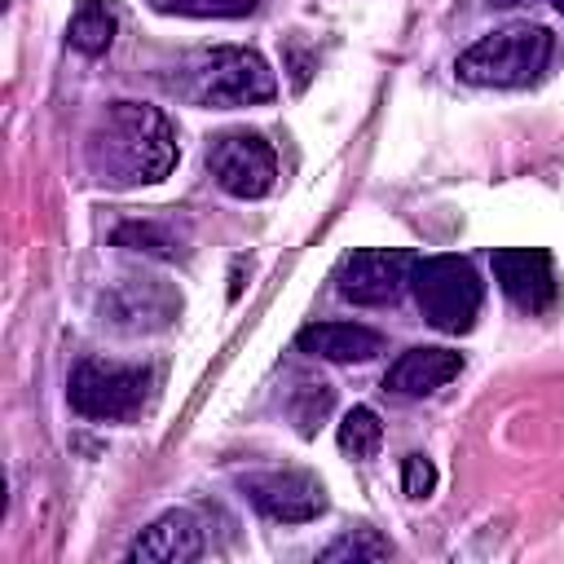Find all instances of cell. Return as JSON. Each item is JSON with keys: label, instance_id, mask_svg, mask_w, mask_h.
<instances>
[{"label": "cell", "instance_id": "obj_1", "mask_svg": "<svg viewBox=\"0 0 564 564\" xmlns=\"http://www.w3.org/2000/svg\"><path fill=\"white\" fill-rule=\"evenodd\" d=\"M84 159H88L93 181L110 189L154 185L176 167V132L159 106L110 101L101 119L88 128Z\"/></svg>", "mask_w": 564, "mask_h": 564}, {"label": "cell", "instance_id": "obj_2", "mask_svg": "<svg viewBox=\"0 0 564 564\" xmlns=\"http://www.w3.org/2000/svg\"><path fill=\"white\" fill-rule=\"evenodd\" d=\"M172 88L194 106L238 110V106L273 101L278 79L256 48H212V53L189 57L181 66V75L172 79Z\"/></svg>", "mask_w": 564, "mask_h": 564}, {"label": "cell", "instance_id": "obj_3", "mask_svg": "<svg viewBox=\"0 0 564 564\" xmlns=\"http://www.w3.org/2000/svg\"><path fill=\"white\" fill-rule=\"evenodd\" d=\"M546 62H551V31L516 22V26L480 35L471 48H463L454 70L463 84H476V88H520V84L538 79L546 70Z\"/></svg>", "mask_w": 564, "mask_h": 564}, {"label": "cell", "instance_id": "obj_4", "mask_svg": "<svg viewBox=\"0 0 564 564\" xmlns=\"http://www.w3.org/2000/svg\"><path fill=\"white\" fill-rule=\"evenodd\" d=\"M410 291H414L423 317L445 335H467L476 326V313H480V300H485L480 273L463 256L419 260L414 278H410Z\"/></svg>", "mask_w": 564, "mask_h": 564}, {"label": "cell", "instance_id": "obj_5", "mask_svg": "<svg viewBox=\"0 0 564 564\" xmlns=\"http://www.w3.org/2000/svg\"><path fill=\"white\" fill-rule=\"evenodd\" d=\"M150 375L137 366H106V361H79L70 370L66 397L70 410L84 419H132L145 401Z\"/></svg>", "mask_w": 564, "mask_h": 564}, {"label": "cell", "instance_id": "obj_6", "mask_svg": "<svg viewBox=\"0 0 564 564\" xmlns=\"http://www.w3.org/2000/svg\"><path fill=\"white\" fill-rule=\"evenodd\" d=\"M414 264H419L414 251H401V247H361V251L344 256V264L335 273V291L348 304H366V308L392 304L410 286Z\"/></svg>", "mask_w": 564, "mask_h": 564}, {"label": "cell", "instance_id": "obj_7", "mask_svg": "<svg viewBox=\"0 0 564 564\" xmlns=\"http://www.w3.org/2000/svg\"><path fill=\"white\" fill-rule=\"evenodd\" d=\"M207 167L234 198H264L278 181V154L256 132H220L207 150Z\"/></svg>", "mask_w": 564, "mask_h": 564}, {"label": "cell", "instance_id": "obj_8", "mask_svg": "<svg viewBox=\"0 0 564 564\" xmlns=\"http://www.w3.org/2000/svg\"><path fill=\"white\" fill-rule=\"evenodd\" d=\"M242 494L260 516H269L278 524H304V520H317L326 511L322 480L308 476V471H295V467H286V471H251L242 480Z\"/></svg>", "mask_w": 564, "mask_h": 564}, {"label": "cell", "instance_id": "obj_9", "mask_svg": "<svg viewBox=\"0 0 564 564\" xmlns=\"http://www.w3.org/2000/svg\"><path fill=\"white\" fill-rule=\"evenodd\" d=\"M494 282L524 313H546L560 295L555 260L542 247H502V251H494Z\"/></svg>", "mask_w": 564, "mask_h": 564}, {"label": "cell", "instance_id": "obj_10", "mask_svg": "<svg viewBox=\"0 0 564 564\" xmlns=\"http://www.w3.org/2000/svg\"><path fill=\"white\" fill-rule=\"evenodd\" d=\"M203 555V529L189 511H167L141 538L128 546V560L137 564H189Z\"/></svg>", "mask_w": 564, "mask_h": 564}, {"label": "cell", "instance_id": "obj_11", "mask_svg": "<svg viewBox=\"0 0 564 564\" xmlns=\"http://www.w3.org/2000/svg\"><path fill=\"white\" fill-rule=\"evenodd\" d=\"M458 370H463V352H454V348H410L388 366L383 388L397 397H432Z\"/></svg>", "mask_w": 564, "mask_h": 564}, {"label": "cell", "instance_id": "obj_12", "mask_svg": "<svg viewBox=\"0 0 564 564\" xmlns=\"http://www.w3.org/2000/svg\"><path fill=\"white\" fill-rule=\"evenodd\" d=\"M295 344L322 361H370L383 352V335L357 322H313L295 335Z\"/></svg>", "mask_w": 564, "mask_h": 564}, {"label": "cell", "instance_id": "obj_13", "mask_svg": "<svg viewBox=\"0 0 564 564\" xmlns=\"http://www.w3.org/2000/svg\"><path fill=\"white\" fill-rule=\"evenodd\" d=\"M66 40H70V48H79L84 57H101V53L115 44V13H110V4H106V0H79Z\"/></svg>", "mask_w": 564, "mask_h": 564}, {"label": "cell", "instance_id": "obj_14", "mask_svg": "<svg viewBox=\"0 0 564 564\" xmlns=\"http://www.w3.org/2000/svg\"><path fill=\"white\" fill-rule=\"evenodd\" d=\"M383 445V423L370 405H352L344 419H339V449L352 454V458H375Z\"/></svg>", "mask_w": 564, "mask_h": 564}, {"label": "cell", "instance_id": "obj_15", "mask_svg": "<svg viewBox=\"0 0 564 564\" xmlns=\"http://www.w3.org/2000/svg\"><path fill=\"white\" fill-rule=\"evenodd\" d=\"M392 555V542L388 538H379L375 529H352V533H344V538H335L326 551H322V560L326 564H339V560H388Z\"/></svg>", "mask_w": 564, "mask_h": 564}, {"label": "cell", "instance_id": "obj_16", "mask_svg": "<svg viewBox=\"0 0 564 564\" xmlns=\"http://www.w3.org/2000/svg\"><path fill=\"white\" fill-rule=\"evenodd\" d=\"M163 13H189V18H242L256 9V0H154Z\"/></svg>", "mask_w": 564, "mask_h": 564}, {"label": "cell", "instance_id": "obj_17", "mask_svg": "<svg viewBox=\"0 0 564 564\" xmlns=\"http://www.w3.org/2000/svg\"><path fill=\"white\" fill-rule=\"evenodd\" d=\"M115 242L119 247H132V251H150V256H172V238L159 225H141V220L119 225L115 229Z\"/></svg>", "mask_w": 564, "mask_h": 564}, {"label": "cell", "instance_id": "obj_18", "mask_svg": "<svg viewBox=\"0 0 564 564\" xmlns=\"http://www.w3.org/2000/svg\"><path fill=\"white\" fill-rule=\"evenodd\" d=\"M401 485H405V494H410V498H427V494L436 489V467H432V458L410 454V458H405V467H401Z\"/></svg>", "mask_w": 564, "mask_h": 564}, {"label": "cell", "instance_id": "obj_19", "mask_svg": "<svg viewBox=\"0 0 564 564\" xmlns=\"http://www.w3.org/2000/svg\"><path fill=\"white\" fill-rule=\"evenodd\" d=\"M489 4H516V0H489Z\"/></svg>", "mask_w": 564, "mask_h": 564}, {"label": "cell", "instance_id": "obj_20", "mask_svg": "<svg viewBox=\"0 0 564 564\" xmlns=\"http://www.w3.org/2000/svg\"><path fill=\"white\" fill-rule=\"evenodd\" d=\"M551 4H555V9H560V13H564V0H551Z\"/></svg>", "mask_w": 564, "mask_h": 564}]
</instances>
